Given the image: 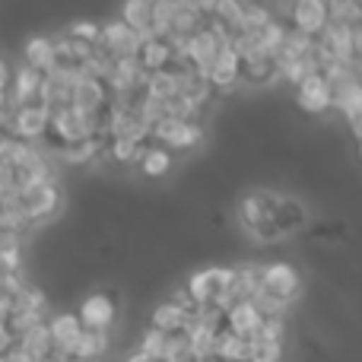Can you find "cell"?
<instances>
[{
    "mask_svg": "<svg viewBox=\"0 0 362 362\" xmlns=\"http://www.w3.org/2000/svg\"><path fill=\"white\" fill-rule=\"evenodd\" d=\"M48 127V108L45 105H16V112L10 115V131L19 140H35Z\"/></svg>",
    "mask_w": 362,
    "mask_h": 362,
    "instance_id": "obj_1",
    "label": "cell"
},
{
    "mask_svg": "<svg viewBox=\"0 0 362 362\" xmlns=\"http://www.w3.org/2000/svg\"><path fill=\"white\" fill-rule=\"evenodd\" d=\"M257 293H264V296H270V299H276V302H283V305H286L289 296L296 293V274L289 267H267V270H261Z\"/></svg>",
    "mask_w": 362,
    "mask_h": 362,
    "instance_id": "obj_2",
    "label": "cell"
},
{
    "mask_svg": "<svg viewBox=\"0 0 362 362\" xmlns=\"http://www.w3.org/2000/svg\"><path fill=\"white\" fill-rule=\"evenodd\" d=\"M48 331H51V340H54V356H70V350H74L76 337L83 331V321L76 315H57L48 325Z\"/></svg>",
    "mask_w": 362,
    "mask_h": 362,
    "instance_id": "obj_3",
    "label": "cell"
},
{
    "mask_svg": "<svg viewBox=\"0 0 362 362\" xmlns=\"http://www.w3.org/2000/svg\"><path fill=\"white\" fill-rule=\"evenodd\" d=\"M299 102L305 108H312V112L325 108L327 102H331V83H327V76L318 74V70H312V74L302 76L299 80Z\"/></svg>",
    "mask_w": 362,
    "mask_h": 362,
    "instance_id": "obj_4",
    "label": "cell"
},
{
    "mask_svg": "<svg viewBox=\"0 0 362 362\" xmlns=\"http://www.w3.org/2000/svg\"><path fill=\"white\" fill-rule=\"evenodd\" d=\"M293 23L299 32L315 35V32H321L327 23V4L325 0H299V6H296V13H293Z\"/></svg>",
    "mask_w": 362,
    "mask_h": 362,
    "instance_id": "obj_5",
    "label": "cell"
},
{
    "mask_svg": "<svg viewBox=\"0 0 362 362\" xmlns=\"http://www.w3.org/2000/svg\"><path fill=\"white\" fill-rule=\"evenodd\" d=\"M112 312H115V305L108 296H93V299L83 302L80 321H83V327H89V331H105V327L112 325Z\"/></svg>",
    "mask_w": 362,
    "mask_h": 362,
    "instance_id": "obj_6",
    "label": "cell"
},
{
    "mask_svg": "<svg viewBox=\"0 0 362 362\" xmlns=\"http://www.w3.org/2000/svg\"><path fill=\"white\" fill-rule=\"evenodd\" d=\"M51 61H54V42H51V38H32V42L25 45V64H29V67L48 74Z\"/></svg>",
    "mask_w": 362,
    "mask_h": 362,
    "instance_id": "obj_7",
    "label": "cell"
},
{
    "mask_svg": "<svg viewBox=\"0 0 362 362\" xmlns=\"http://www.w3.org/2000/svg\"><path fill=\"white\" fill-rule=\"evenodd\" d=\"M99 32H102V29H95L93 23H76V25H70L67 35H70V38H76V42L95 45V42H99Z\"/></svg>",
    "mask_w": 362,
    "mask_h": 362,
    "instance_id": "obj_8",
    "label": "cell"
},
{
    "mask_svg": "<svg viewBox=\"0 0 362 362\" xmlns=\"http://www.w3.org/2000/svg\"><path fill=\"white\" fill-rule=\"evenodd\" d=\"M144 169L150 172V175H159V172L169 169V156H165V153H150V156L144 159Z\"/></svg>",
    "mask_w": 362,
    "mask_h": 362,
    "instance_id": "obj_9",
    "label": "cell"
}]
</instances>
